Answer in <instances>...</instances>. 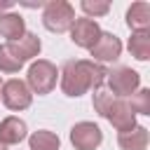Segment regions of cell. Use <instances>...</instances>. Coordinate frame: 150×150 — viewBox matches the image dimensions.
<instances>
[{"label": "cell", "instance_id": "6da1fadb", "mask_svg": "<svg viewBox=\"0 0 150 150\" xmlns=\"http://www.w3.org/2000/svg\"><path fill=\"white\" fill-rule=\"evenodd\" d=\"M108 77V70L91 61V59H73L66 61L63 68L59 70V80H61V91L66 96H82L89 89H101L103 82Z\"/></svg>", "mask_w": 150, "mask_h": 150}, {"label": "cell", "instance_id": "7a4b0ae2", "mask_svg": "<svg viewBox=\"0 0 150 150\" xmlns=\"http://www.w3.org/2000/svg\"><path fill=\"white\" fill-rule=\"evenodd\" d=\"M94 110L101 117H105L120 134L136 127V115L129 108L127 98H117V96H112L108 91L96 89V94H94Z\"/></svg>", "mask_w": 150, "mask_h": 150}, {"label": "cell", "instance_id": "3957f363", "mask_svg": "<svg viewBox=\"0 0 150 150\" xmlns=\"http://www.w3.org/2000/svg\"><path fill=\"white\" fill-rule=\"evenodd\" d=\"M56 80H59V68H56L52 61H47V59H35V61L28 66L26 84H28L30 94H38V96L49 94V91L56 87Z\"/></svg>", "mask_w": 150, "mask_h": 150}, {"label": "cell", "instance_id": "277c9868", "mask_svg": "<svg viewBox=\"0 0 150 150\" xmlns=\"http://www.w3.org/2000/svg\"><path fill=\"white\" fill-rule=\"evenodd\" d=\"M73 21H75V9H73L70 2H66V0H52V2L45 5L42 23H45L47 30H52V33H66V30H70Z\"/></svg>", "mask_w": 150, "mask_h": 150}, {"label": "cell", "instance_id": "5b68a950", "mask_svg": "<svg viewBox=\"0 0 150 150\" xmlns=\"http://www.w3.org/2000/svg\"><path fill=\"white\" fill-rule=\"evenodd\" d=\"M105 82L110 87V94L117 96V98H127V96H131L134 91L141 89V75L134 68H127V66H120L115 70H108Z\"/></svg>", "mask_w": 150, "mask_h": 150}, {"label": "cell", "instance_id": "8992f818", "mask_svg": "<svg viewBox=\"0 0 150 150\" xmlns=\"http://www.w3.org/2000/svg\"><path fill=\"white\" fill-rule=\"evenodd\" d=\"M0 101L9 108V110H26L30 108L33 103V94L28 89V84L19 77H12L7 82H2V94H0Z\"/></svg>", "mask_w": 150, "mask_h": 150}, {"label": "cell", "instance_id": "52a82bcc", "mask_svg": "<svg viewBox=\"0 0 150 150\" xmlns=\"http://www.w3.org/2000/svg\"><path fill=\"white\" fill-rule=\"evenodd\" d=\"M103 141V131L94 122H77L70 129V143L75 150H96Z\"/></svg>", "mask_w": 150, "mask_h": 150}, {"label": "cell", "instance_id": "ba28073f", "mask_svg": "<svg viewBox=\"0 0 150 150\" xmlns=\"http://www.w3.org/2000/svg\"><path fill=\"white\" fill-rule=\"evenodd\" d=\"M101 33H103L101 26H98L94 19H87V16L75 19L73 26H70V40H73L77 47H82V49H91L94 42L101 38Z\"/></svg>", "mask_w": 150, "mask_h": 150}, {"label": "cell", "instance_id": "9c48e42d", "mask_svg": "<svg viewBox=\"0 0 150 150\" xmlns=\"http://www.w3.org/2000/svg\"><path fill=\"white\" fill-rule=\"evenodd\" d=\"M89 54L94 56L91 61H96L101 66L103 63H110V61H117L120 54H122V42L112 33H101V38L94 42V47L89 49Z\"/></svg>", "mask_w": 150, "mask_h": 150}, {"label": "cell", "instance_id": "30bf717a", "mask_svg": "<svg viewBox=\"0 0 150 150\" xmlns=\"http://www.w3.org/2000/svg\"><path fill=\"white\" fill-rule=\"evenodd\" d=\"M26 136H28V127H26V122H23L21 117L9 115V117H5V120L0 122V143H5V145H16V143H21Z\"/></svg>", "mask_w": 150, "mask_h": 150}, {"label": "cell", "instance_id": "8fae6325", "mask_svg": "<svg viewBox=\"0 0 150 150\" xmlns=\"http://www.w3.org/2000/svg\"><path fill=\"white\" fill-rule=\"evenodd\" d=\"M7 45H9V49L14 52V56H16L21 63H26V61L35 59V56L40 54V49H42V42H40V38H38L35 33H26L21 40L7 42Z\"/></svg>", "mask_w": 150, "mask_h": 150}, {"label": "cell", "instance_id": "7c38bea8", "mask_svg": "<svg viewBox=\"0 0 150 150\" xmlns=\"http://www.w3.org/2000/svg\"><path fill=\"white\" fill-rule=\"evenodd\" d=\"M26 21L21 14L16 12H2L0 14V35L7 38V42H14V40H21L26 35Z\"/></svg>", "mask_w": 150, "mask_h": 150}, {"label": "cell", "instance_id": "4fadbf2b", "mask_svg": "<svg viewBox=\"0 0 150 150\" xmlns=\"http://www.w3.org/2000/svg\"><path fill=\"white\" fill-rule=\"evenodd\" d=\"M127 26L131 33L136 30H150V2L138 0L127 9Z\"/></svg>", "mask_w": 150, "mask_h": 150}, {"label": "cell", "instance_id": "5bb4252c", "mask_svg": "<svg viewBox=\"0 0 150 150\" xmlns=\"http://www.w3.org/2000/svg\"><path fill=\"white\" fill-rule=\"evenodd\" d=\"M148 143H150L148 129L141 127V124H136V127L129 129V131L117 134V145H120L122 150H145Z\"/></svg>", "mask_w": 150, "mask_h": 150}, {"label": "cell", "instance_id": "9a60e30c", "mask_svg": "<svg viewBox=\"0 0 150 150\" xmlns=\"http://www.w3.org/2000/svg\"><path fill=\"white\" fill-rule=\"evenodd\" d=\"M127 47H129V52H131L134 59L148 61L150 59V30H136V33H131Z\"/></svg>", "mask_w": 150, "mask_h": 150}, {"label": "cell", "instance_id": "2e32d148", "mask_svg": "<svg viewBox=\"0 0 150 150\" xmlns=\"http://www.w3.org/2000/svg\"><path fill=\"white\" fill-rule=\"evenodd\" d=\"M28 148H30V150H59V148H61V141H59V136H56L54 131H49V129H38V131L30 134Z\"/></svg>", "mask_w": 150, "mask_h": 150}, {"label": "cell", "instance_id": "e0dca14e", "mask_svg": "<svg viewBox=\"0 0 150 150\" xmlns=\"http://www.w3.org/2000/svg\"><path fill=\"white\" fill-rule=\"evenodd\" d=\"M129 108L134 110V115H150V89L141 87L138 91H134L129 96Z\"/></svg>", "mask_w": 150, "mask_h": 150}, {"label": "cell", "instance_id": "ac0fdd59", "mask_svg": "<svg viewBox=\"0 0 150 150\" xmlns=\"http://www.w3.org/2000/svg\"><path fill=\"white\" fill-rule=\"evenodd\" d=\"M23 68V63L14 56V52L9 49V45L5 42V45H0V73H19Z\"/></svg>", "mask_w": 150, "mask_h": 150}, {"label": "cell", "instance_id": "d6986e66", "mask_svg": "<svg viewBox=\"0 0 150 150\" xmlns=\"http://www.w3.org/2000/svg\"><path fill=\"white\" fill-rule=\"evenodd\" d=\"M80 9L87 14V19H96V16H105L110 12V2L108 0H82Z\"/></svg>", "mask_w": 150, "mask_h": 150}, {"label": "cell", "instance_id": "ffe728a7", "mask_svg": "<svg viewBox=\"0 0 150 150\" xmlns=\"http://www.w3.org/2000/svg\"><path fill=\"white\" fill-rule=\"evenodd\" d=\"M0 150H7V145H5V143H0Z\"/></svg>", "mask_w": 150, "mask_h": 150}, {"label": "cell", "instance_id": "44dd1931", "mask_svg": "<svg viewBox=\"0 0 150 150\" xmlns=\"http://www.w3.org/2000/svg\"><path fill=\"white\" fill-rule=\"evenodd\" d=\"M0 94H2V77H0Z\"/></svg>", "mask_w": 150, "mask_h": 150}]
</instances>
